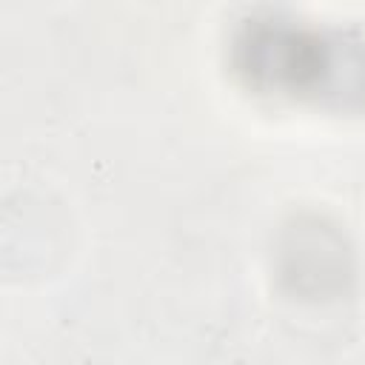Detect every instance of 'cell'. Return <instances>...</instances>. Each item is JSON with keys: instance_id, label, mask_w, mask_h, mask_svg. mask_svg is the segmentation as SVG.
Segmentation results:
<instances>
[{"instance_id": "1", "label": "cell", "mask_w": 365, "mask_h": 365, "mask_svg": "<svg viewBox=\"0 0 365 365\" xmlns=\"http://www.w3.org/2000/svg\"><path fill=\"white\" fill-rule=\"evenodd\" d=\"M231 68L254 94L322 108L365 106V31L254 11L231 34Z\"/></svg>"}, {"instance_id": "2", "label": "cell", "mask_w": 365, "mask_h": 365, "mask_svg": "<svg viewBox=\"0 0 365 365\" xmlns=\"http://www.w3.org/2000/svg\"><path fill=\"white\" fill-rule=\"evenodd\" d=\"M279 274L302 297L325 299L354 277V254L345 234L317 214L294 217L279 242Z\"/></svg>"}]
</instances>
